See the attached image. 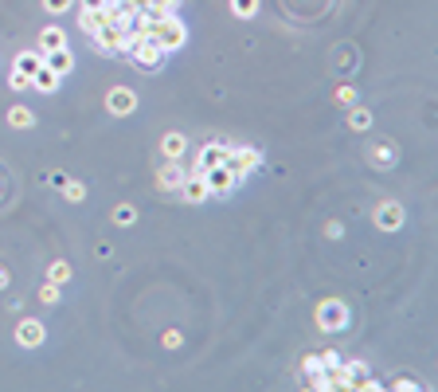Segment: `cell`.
<instances>
[{
    "instance_id": "cell-1",
    "label": "cell",
    "mask_w": 438,
    "mask_h": 392,
    "mask_svg": "<svg viewBox=\"0 0 438 392\" xmlns=\"http://www.w3.org/2000/svg\"><path fill=\"white\" fill-rule=\"evenodd\" d=\"M165 55H169V52H165L153 35H145V40H137V43H129V47H126V59L134 63L137 71H145V75H153V71L165 67Z\"/></svg>"
},
{
    "instance_id": "cell-2",
    "label": "cell",
    "mask_w": 438,
    "mask_h": 392,
    "mask_svg": "<svg viewBox=\"0 0 438 392\" xmlns=\"http://www.w3.org/2000/svg\"><path fill=\"white\" fill-rule=\"evenodd\" d=\"M149 35L165 47V52H180V47L188 43V28H184V20H177V12L165 16L160 24H149Z\"/></svg>"
},
{
    "instance_id": "cell-3",
    "label": "cell",
    "mask_w": 438,
    "mask_h": 392,
    "mask_svg": "<svg viewBox=\"0 0 438 392\" xmlns=\"http://www.w3.org/2000/svg\"><path fill=\"white\" fill-rule=\"evenodd\" d=\"M223 165H227V169L235 173V180L243 185V180L262 165V154H259V149H251V145H231V154H227V161H223Z\"/></svg>"
},
{
    "instance_id": "cell-4",
    "label": "cell",
    "mask_w": 438,
    "mask_h": 392,
    "mask_svg": "<svg viewBox=\"0 0 438 392\" xmlns=\"http://www.w3.org/2000/svg\"><path fill=\"white\" fill-rule=\"evenodd\" d=\"M348 325V306L341 299H325L317 306V330H325V333H341Z\"/></svg>"
},
{
    "instance_id": "cell-5",
    "label": "cell",
    "mask_w": 438,
    "mask_h": 392,
    "mask_svg": "<svg viewBox=\"0 0 438 392\" xmlns=\"http://www.w3.org/2000/svg\"><path fill=\"white\" fill-rule=\"evenodd\" d=\"M102 55H126V24H106L90 35Z\"/></svg>"
},
{
    "instance_id": "cell-6",
    "label": "cell",
    "mask_w": 438,
    "mask_h": 392,
    "mask_svg": "<svg viewBox=\"0 0 438 392\" xmlns=\"http://www.w3.org/2000/svg\"><path fill=\"white\" fill-rule=\"evenodd\" d=\"M227 154H231V145L227 142H208V145H200V154H196V165H192V173H208V169H215V165H223L227 161Z\"/></svg>"
},
{
    "instance_id": "cell-7",
    "label": "cell",
    "mask_w": 438,
    "mask_h": 392,
    "mask_svg": "<svg viewBox=\"0 0 438 392\" xmlns=\"http://www.w3.org/2000/svg\"><path fill=\"white\" fill-rule=\"evenodd\" d=\"M203 180H208V192H211V196H231V192L239 188L235 173H231L227 165H215V169H208V173H203Z\"/></svg>"
},
{
    "instance_id": "cell-8",
    "label": "cell",
    "mask_w": 438,
    "mask_h": 392,
    "mask_svg": "<svg viewBox=\"0 0 438 392\" xmlns=\"http://www.w3.org/2000/svg\"><path fill=\"white\" fill-rule=\"evenodd\" d=\"M106 110L114 114V118H129V114L137 110V94L129 91V86H114V91L106 94Z\"/></svg>"
},
{
    "instance_id": "cell-9",
    "label": "cell",
    "mask_w": 438,
    "mask_h": 392,
    "mask_svg": "<svg viewBox=\"0 0 438 392\" xmlns=\"http://www.w3.org/2000/svg\"><path fill=\"white\" fill-rule=\"evenodd\" d=\"M403 204H399V200H379V204H376V224H379V228H384V231H399V228H403Z\"/></svg>"
},
{
    "instance_id": "cell-10",
    "label": "cell",
    "mask_w": 438,
    "mask_h": 392,
    "mask_svg": "<svg viewBox=\"0 0 438 392\" xmlns=\"http://www.w3.org/2000/svg\"><path fill=\"white\" fill-rule=\"evenodd\" d=\"M184 165L180 161H165L160 165V173H157V188L160 192H180V185H184Z\"/></svg>"
},
{
    "instance_id": "cell-11",
    "label": "cell",
    "mask_w": 438,
    "mask_h": 392,
    "mask_svg": "<svg viewBox=\"0 0 438 392\" xmlns=\"http://www.w3.org/2000/svg\"><path fill=\"white\" fill-rule=\"evenodd\" d=\"M345 388H372V392H376L379 384H376V376L368 373L364 361H348V365H345Z\"/></svg>"
},
{
    "instance_id": "cell-12",
    "label": "cell",
    "mask_w": 438,
    "mask_h": 392,
    "mask_svg": "<svg viewBox=\"0 0 438 392\" xmlns=\"http://www.w3.org/2000/svg\"><path fill=\"white\" fill-rule=\"evenodd\" d=\"M16 341L24 345V350H40V345H43V322L24 318V322L16 325Z\"/></svg>"
},
{
    "instance_id": "cell-13",
    "label": "cell",
    "mask_w": 438,
    "mask_h": 392,
    "mask_svg": "<svg viewBox=\"0 0 438 392\" xmlns=\"http://www.w3.org/2000/svg\"><path fill=\"white\" fill-rule=\"evenodd\" d=\"M180 196H184L188 204H203V200H208V180L200 177V173H188L184 177V185H180Z\"/></svg>"
},
{
    "instance_id": "cell-14",
    "label": "cell",
    "mask_w": 438,
    "mask_h": 392,
    "mask_svg": "<svg viewBox=\"0 0 438 392\" xmlns=\"http://www.w3.org/2000/svg\"><path fill=\"white\" fill-rule=\"evenodd\" d=\"M43 67H51V71H55V75H67V71L71 67H75V55H71L67 52V47H59V52H43Z\"/></svg>"
},
{
    "instance_id": "cell-15",
    "label": "cell",
    "mask_w": 438,
    "mask_h": 392,
    "mask_svg": "<svg viewBox=\"0 0 438 392\" xmlns=\"http://www.w3.org/2000/svg\"><path fill=\"white\" fill-rule=\"evenodd\" d=\"M78 24H83V32H86V35H94L98 28H106V24H118V20L110 16V8H102V12H78Z\"/></svg>"
},
{
    "instance_id": "cell-16",
    "label": "cell",
    "mask_w": 438,
    "mask_h": 392,
    "mask_svg": "<svg viewBox=\"0 0 438 392\" xmlns=\"http://www.w3.org/2000/svg\"><path fill=\"white\" fill-rule=\"evenodd\" d=\"M368 161L376 165V169H391V165H396V145H391V142H379V145H372Z\"/></svg>"
},
{
    "instance_id": "cell-17",
    "label": "cell",
    "mask_w": 438,
    "mask_h": 392,
    "mask_svg": "<svg viewBox=\"0 0 438 392\" xmlns=\"http://www.w3.org/2000/svg\"><path fill=\"white\" fill-rule=\"evenodd\" d=\"M160 149H165V161H180L188 149L184 134H165V142H160Z\"/></svg>"
},
{
    "instance_id": "cell-18",
    "label": "cell",
    "mask_w": 438,
    "mask_h": 392,
    "mask_svg": "<svg viewBox=\"0 0 438 392\" xmlns=\"http://www.w3.org/2000/svg\"><path fill=\"white\" fill-rule=\"evenodd\" d=\"M59 47H67L63 28H43L40 32V52H59Z\"/></svg>"
},
{
    "instance_id": "cell-19",
    "label": "cell",
    "mask_w": 438,
    "mask_h": 392,
    "mask_svg": "<svg viewBox=\"0 0 438 392\" xmlns=\"http://www.w3.org/2000/svg\"><path fill=\"white\" fill-rule=\"evenodd\" d=\"M55 86H59V75H55L51 67H40V71L32 75V91H43V94H51Z\"/></svg>"
},
{
    "instance_id": "cell-20",
    "label": "cell",
    "mask_w": 438,
    "mask_h": 392,
    "mask_svg": "<svg viewBox=\"0 0 438 392\" xmlns=\"http://www.w3.org/2000/svg\"><path fill=\"white\" fill-rule=\"evenodd\" d=\"M40 67H43V52H24V55H16V71H20V75L32 79Z\"/></svg>"
},
{
    "instance_id": "cell-21",
    "label": "cell",
    "mask_w": 438,
    "mask_h": 392,
    "mask_svg": "<svg viewBox=\"0 0 438 392\" xmlns=\"http://www.w3.org/2000/svg\"><path fill=\"white\" fill-rule=\"evenodd\" d=\"M8 126L12 129H32L35 126V114L28 110V106H12V110H8Z\"/></svg>"
},
{
    "instance_id": "cell-22",
    "label": "cell",
    "mask_w": 438,
    "mask_h": 392,
    "mask_svg": "<svg viewBox=\"0 0 438 392\" xmlns=\"http://www.w3.org/2000/svg\"><path fill=\"white\" fill-rule=\"evenodd\" d=\"M47 279L59 282V287H63V282H71V263H67V259H55V263L47 267Z\"/></svg>"
},
{
    "instance_id": "cell-23",
    "label": "cell",
    "mask_w": 438,
    "mask_h": 392,
    "mask_svg": "<svg viewBox=\"0 0 438 392\" xmlns=\"http://www.w3.org/2000/svg\"><path fill=\"white\" fill-rule=\"evenodd\" d=\"M348 126H353V129H368L372 126V110H368V106H353V110H348Z\"/></svg>"
},
{
    "instance_id": "cell-24",
    "label": "cell",
    "mask_w": 438,
    "mask_h": 392,
    "mask_svg": "<svg viewBox=\"0 0 438 392\" xmlns=\"http://www.w3.org/2000/svg\"><path fill=\"white\" fill-rule=\"evenodd\" d=\"M231 12H235L239 20H251L254 12H259V0H231Z\"/></svg>"
},
{
    "instance_id": "cell-25",
    "label": "cell",
    "mask_w": 438,
    "mask_h": 392,
    "mask_svg": "<svg viewBox=\"0 0 438 392\" xmlns=\"http://www.w3.org/2000/svg\"><path fill=\"white\" fill-rule=\"evenodd\" d=\"M63 196H67V200H83V196H86V185H83V180H63Z\"/></svg>"
},
{
    "instance_id": "cell-26",
    "label": "cell",
    "mask_w": 438,
    "mask_h": 392,
    "mask_svg": "<svg viewBox=\"0 0 438 392\" xmlns=\"http://www.w3.org/2000/svg\"><path fill=\"white\" fill-rule=\"evenodd\" d=\"M40 299L43 302H51V306H55V302H59V282H43V287H40Z\"/></svg>"
},
{
    "instance_id": "cell-27",
    "label": "cell",
    "mask_w": 438,
    "mask_h": 392,
    "mask_svg": "<svg viewBox=\"0 0 438 392\" xmlns=\"http://www.w3.org/2000/svg\"><path fill=\"white\" fill-rule=\"evenodd\" d=\"M134 220H137V212H134L129 204H118V208H114V224H134Z\"/></svg>"
},
{
    "instance_id": "cell-28",
    "label": "cell",
    "mask_w": 438,
    "mask_h": 392,
    "mask_svg": "<svg viewBox=\"0 0 438 392\" xmlns=\"http://www.w3.org/2000/svg\"><path fill=\"white\" fill-rule=\"evenodd\" d=\"M321 357V369H337L341 365V353L337 350H325V353H317Z\"/></svg>"
},
{
    "instance_id": "cell-29",
    "label": "cell",
    "mask_w": 438,
    "mask_h": 392,
    "mask_svg": "<svg viewBox=\"0 0 438 392\" xmlns=\"http://www.w3.org/2000/svg\"><path fill=\"white\" fill-rule=\"evenodd\" d=\"M8 86H12V91H28V86H32V79H28V75H20V71L12 67V79H8Z\"/></svg>"
},
{
    "instance_id": "cell-30",
    "label": "cell",
    "mask_w": 438,
    "mask_h": 392,
    "mask_svg": "<svg viewBox=\"0 0 438 392\" xmlns=\"http://www.w3.org/2000/svg\"><path fill=\"white\" fill-rule=\"evenodd\" d=\"M337 103L341 106H353L356 103V91H353V86H337Z\"/></svg>"
},
{
    "instance_id": "cell-31",
    "label": "cell",
    "mask_w": 438,
    "mask_h": 392,
    "mask_svg": "<svg viewBox=\"0 0 438 392\" xmlns=\"http://www.w3.org/2000/svg\"><path fill=\"white\" fill-rule=\"evenodd\" d=\"M71 4H75V0H43V8L47 12H67Z\"/></svg>"
},
{
    "instance_id": "cell-32",
    "label": "cell",
    "mask_w": 438,
    "mask_h": 392,
    "mask_svg": "<svg viewBox=\"0 0 438 392\" xmlns=\"http://www.w3.org/2000/svg\"><path fill=\"white\" fill-rule=\"evenodd\" d=\"M180 341H184V338H180V330H165V350H177Z\"/></svg>"
},
{
    "instance_id": "cell-33",
    "label": "cell",
    "mask_w": 438,
    "mask_h": 392,
    "mask_svg": "<svg viewBox=\"0 0 438 392\" xmlns=\"http://www.w3.org/2000/svg\"><path fill=\"white\" fill-rule=\"evenodd\" d=\"M391 388H399V392H411V388H419V381H411V376H399V381H391Z\"/></svg>"
},
{
    "instance_id": "cell-34",
    "label": "cell",
    "mask_w": 438,
    "mask_h": 392,
    "mask_svg": "<svg viewBox=\"0 0 438 392\" xmlns=\"http://www.w3.org/2000/svg\"><path fill=\"white\" fill-rule=\"evenodd\" d=\"M302 369H305V376H309V373H317V369H321V357H317V353H309V357L302 361Z\"/></svg>"
},
{
    "instance_id": "cell-35",
    "label": "cell",
    "mask_w": 438,
    "mask_h": 392,
    "mask_svg": "<svg viewBox=\"0 0 438 392\" xmlns=\"http://www.w3.org/2000/svg\"><path fill=\"white\" fill-rule=\"evenodd\" d=\"M106 8V0H83V12H102Z\"/></svg>"
},
{
    "instance_id": "cell-36",
    "label": "cell",
    "mask_w": 438,
    "mask_h": 392,
    "mask_svg": "<svg viewBox=\"0 0 438 392\" xmlns=\"http://www.w3.org/2000/svg\"><path fill=\"white\" fill-rule=\"evenodd\" d=\"M149 4H157V8H165V12H177L180 0H149Z\"/></svg>"
},
{
    "instance_id": "cell-37",
    "label": "cell",
    "mask_w": 438,
    "mask_h": 392,
    "mask_svg": "<svg viewBox=\"0 0 438 392\" xmlns=\"http://www.w3.org/2000/svg\"><path fill=\"white\" fill-rule=\"evenodd\" d=\"M8 287V271H0V290Z\"/></svg>"
},
{
    "instance_id": "cell-38",
    "label": "cell",
    "mask_w": 438,
    "mask_h": 392,
    "mask_svg": "<svg viewBox=\"0 0 438 392\" xmlns=\"http://www.w3.org/2000/svg\"><path fill=\"white\" fill-rule=\"evenodd\" d=\"M106 4H118V0H106Z\"/></svg>"
}]
</instances>
